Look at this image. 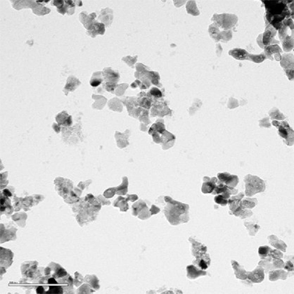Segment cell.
Segmentation results:
<instances>
[{
	"label": "cell",
	"instance_id": "cell-1",
	"mask_svg": "<svg viewBox=\"0 0 294 294\" xmlns=\"http://www.w3.org/2000/svg\"><path fill=\"white\" fill-rule=\"evenodd\" d=\"M290 1L264 0L263 1L265 7V18L269 24L277 30L283 25V21L292 16L293 18L294 11L289 9Z\"/></svg>",
	"mask_w": 294,
	"mask_h": 294
},
{
	"label": "cell",
	"instance_id": "cell-36",
	"mask_svg": "<svg viewBox=\"0 0 294 294\" xmlns=\"http://www.w3.org/2000/svg\"><path fill=\"white\" fill-rule=\"evenodd\" d=\"M284 267V269L288 272L292 271L294 270L293 265L290 260L286 262Z\"/></svg>",
	"mask_w": 294,
	"mask_h": 294
},
{
	"label": "cell",
	"instance_id": "cell-4",
	"mask_svg": "<svg viewBox=\"0 0 294 294\" xmlns=\"http://www.w3.org/2000/svg\"><path fill=\"white\" fill-rule=\"evenodd\" d=\"M238 19L235 14L223 13L215 14L211 20L218 27L226 30L233 27L237 24Z\"/></svg>",
	"mask_w": 294,
	"mask_h": 294
},
{
	"label": "cell",
	"instance_id": "cell-21",
	"mask_svg": "<svg viewBox=\"0 0 294 294\" xmlns=\"http://www.w3.org/2000/svg\"><path fill=\"white\" fill-rule=\"evenodd\" d=\"M233 267L235 270V273L236 277L242 280L247 278V272L241 267L236 261H234Z\"/></svg>",
	"mask_w": 294,
	"mask_h": 294
},
{
	"label": "cell",
	"instance_id": "cell-2",
	"mask_svg": "<svg viewBox=\"0 0 294 294\" xmlns=\"http://www.w3.org/2000/svg\"><path fill=\"white\" fill-rule=\"evenodd\" d=\"M164 199L167 203L164 208V213L171 224L176 225L187 221L188 209L187 205L174 201L168 196H165Z\"/></svg>",
	"mask_w": 294,
	"mask_h": 294
},
{
	"label": "cell",
	"instance_id": "cell-31",
	"mask_svg": "<svg viewBox=\"0 0 294 294\" xmlns=\"http://www.w3.org/2000/svg\"><path fill=\"white\" fill-rule=\"evenodd\" d=\"M47 294H62L63 289L60 286H50L49 287V289L46 292Z\"/></svg>",
	"mask_w": 294,
	"mask_h": 294
},
{
	"label": "cell",
	"instance_id": "cell-29",
	"mask_svg": "<svg viewBox=\"0 0 294 294\" xmlns=\"http://www.w3.org/2000/svg\"><path fill=\"white\" fill-rule=\"evenodd\" d=\"M270 249L268 246H260L258 250V253L259 256L263 259L268 256Z\"/></svg>",
	"mask_w": 294,
	"mask_h": 294
},
{
	"label": "cell",
	"instance_id": "cell-30",
	"mask_svg": "<svg viewBox=\"0 0 294 294\" xmlns=\"http://www.w3.org/2000/svg\"><path fill=\"white\" fill-rule=\"evenodd\" d=\"M84 282V278L80 274L76 272L74 273V278L73 279V284L76 287L80 285Z\"/></svg>",
	"mask_w": 294,
	"mask_h": 294
},
{
	"label": "cell",
	"instance_id": "cell-19",
	"mask_svg": "<svg viewBox=\"0 0 294 294\" xmlns=\"http://www.w3.org/2000/svg\"><path fill=\"white\" fill-rule=\"evenodd\" d=\"M293 34H288L281 41L282 42V47L284 51L289 52L294 47Z\"/></svg>",
	"mask_w": 294,
	"mask_h": 294
},
{
	"label": "cell",
	"instance_id": "cell-39",
	"mask_svg": "<svg viewBox=\"0 0 294 294\" xmlns=\"http://www.w3.org/2000/svg\"><path fill=\"white\" fill-rule=\"evenodd\" d=\"M284 70L289 79L290 80H293L294 78V70L287 69Z\"/></svg>",
	"mask_w": 294,
	"mask_h": 294
},
{
	"label": "cell",
	"instance_id": "cell-48",
	"mask_svg": "<svg viewBox=\"0 0 294 294\" xmlns=\"http://www.w3.org/2000/svg\"><path fill=\"white\" fill-rule=\"evenodd\" d=\"M4 193L6 195L8 196H11V194L9 191L7 189H5L4 191Z\"/></svg>",
	"mask_w": 294,
	"mask_h": 294
},
{
	"label": "cell",
	"instance_id": "cell-44",
	"mask_svg": "<svg viewBox=\"0 0 294 294\" xmlns=\"http://www.w3.org/2000/svg\"><path fill=\"white\" fill-rule=\"evenodd\" d=\"M101 83V81L97 79L94 80L91 83V85L93 86H96L99 85Z\"/></svg>",
	"mask_w": 294,
	"mask_h": 294
},
{
	"label": "cell",
	"instance_id": "cell-5",
	"mask_svg": "<svg viewBox=\"0 0 294 294\" xmlns=\"http://www.w3.org/2000/svg\"><path fill=\"white\" fill-rule=\"evenodd\" d=\"M273 125L278 129L279 134L285 139V143L289 146L293 144L294 132L288 123L286 121L279 122L274 120L272 122Z\"/></svg>",
	"mask_w": 294,
	"mask_h": 294
},
{
	"label": "cell",
	"instance_id": "cell-14",
	"mask_svg": "<svg viewBox=\"0 0 294 294\" xmlns=\"http://www.w3.org/2000/svg\"><path fill=\"white\" fill-rule=\"evenodd\" d=\"M204 182L202 187V191L204 193H211L215 188L217 179L216 177L210 178L205 176L204 177Z\"/></svg>",
	"mask_w": 294,
	"mask_h": 294
},
{
	"label": "cell",
	"instance_id": "cell-3",
	"mask_svg": "<svg viewBox=\"0 0 294 294\" xmlns=\"http://www.w3.org/2000/svg\"><path fill=\"white\" fill-rule=\"evenodd\" d=\"M245 193L247 196H251L257 193L264 191L265 185L264 181L256 176L248 174L244 179Z\"/></svg>",
	"mask_w": 294,
	"mask_h": 294
},
{
	"label": "cell",
	"instance_id": "cell-34",
	"mask_svg": "<svg viewBox=\"0 0 294 294\" xmlns=\"http://www.w3.org/2000/svg\"><path fill=\"white\" fill-rule=\"evenodd\" d=\"M215 201L217 203L221 204L222 205H226L228 202L227 199L225 198L222 195H219L216 196L215 198Z\"/></svg>",
	"mask_w": 294,
	"mask_h": 294
},
{
	"label": "cell",
	"instance_id": "cell-41",
	"mask_svg": "<svg viewBox=\"0 0 294 294\" xmlns=\"http://www.w3.org/2000/svg\"><path fill=\"white\" fill-rule=\"evenodd\" d=\"M54 5L57 6L59 9L62 8L64 5V2L63 0H54Z\"/></svg>",
	"mask_w": 294,
	"mask_h": 294
},
{
	"label": "cell",
	"instance_id": "cell-11",
	"mask_svg": "<svg viewBox=\"0 0 294 294\" xmlns=\"http://www.w3.org/2000/svg\"><path fill=\"white\" fill-rule=\"evenodd\" d=\"M264 276V269L261 266H257L252 271L247 272V278L253 283L261 282Z\"/></svg>",
	"mask_w": 294,
	"mask_h": 294
},
{
	"label": "cell",
	"instance_id": "cell-15",
	"mask_svg": "<svg viewBox=\"0 0 294 294\" xmlns=\"http://www.w3.org/2000/svg\"><path fill=\"white\" fill-rule=\"evenodd\" d=\"M105 25L102 23L95 22L91 27L87 31V34L92 37L97 34H103L105 32Z\"/></svg>",
	"mask_w": 294,
	"mask_h": 294
},
{
	"label": "cell",
	"instance_id": "cell-22",
	"mask_svg": "<svg viewBox=\"0 0 294 294\" xmlns=\"http://www.w3.org/2000/svg\"><path fill=\"white\" fill-rule=\"evenodd\" d=\"M244 196V194L240 192L236 196L232 197L231 199L228 200L229 203L230 204V208L231 211L233 212L239 206L241 200Z\"/></svg>",
	"mask_w": 294,
	"mask_h": 294
},
{
	"label": "cell",
	"instance_id": "cell-12",
	"mask_svg": "<svg viewBox=\"0 0 294 294\" xmlns=\"http://www.w3.org/2000/svg\"><path fill=\"white\" fill-rule=\"evenodd\" d=\"M96 16L95 13H92L87 15L86 13L83 11L80 14L79 18L84 27L89 30L95 22V18Z\"/></svg>",
	"mask_w": 294,
	"mask_h": 294
},
{
	"label": "cell",
	"instance_id": "cell-49",
	"mask_svg": "<svg viewBox=\"0 0 294 294\" xmlns=\"http://www.w3.org/2000/svg\"><path fill=\"white\" fill-rule=\"evenodd\" d=\"M50 269L49 268L47 267L45 269V274L46 275H48L50 273Z\"/></svg>",
	"mask_w": 294,
	"mask_h": 294
},
{
	"label": "cell",
	"instance_id": "cell-32",
	"mask_svg": "<svg viewBox=\"0 0 294 294\" xmlns=\"http://www.w3.org/2000/svg\"><path fill=\"white\" fill-rule=\"evenodd\" d=\"M128 182L127 177L124 178L122 184L119 187V189L121 192L120 194L125 195L128 191Z\"/></svg>",
	"mask_w": 294,
	"mask_h": 294
},
{
	"label": "cell",
	"instance_id": "cell-8",
	"mask_svg": "<svg viewBox=\"0 0 294 294\" xmlns=\"http://www.w3.org/2000/svg\"><path fill=\"white\" fill-rule=\"evenodd\" d=\"M277 33V30L271 25L269 24L265 28V31L262 34V41L264 46L273 44H279V41L275 39L274 37Z\"/></svg>",
	"mask_w": 294,
	"mask_h": 294
},
{
	"label": "cell",
	"instance_id": "cell-38",
	"mask_svg": "<svg viewBox=\"0 0 294 294\" xmlns=\"http://www.w3.org/2000/svg\"><path fill=\"white\" fill-rule=\"evenodd\" d=\"M56 274L58 277H62L67 275V273L66 270L63 268H59Z\"/></svg>",
	"mask_w": 294,
	"mask_h": 294
},
{
	"label": "cell",
	"instance_id": "cell-10",
	"mask_svg": "<svg viewBox=\"0 0 294 294\" xmlns=\"http://www.w3.org/2000/svg\"><path fill=\"white\" fill-rule=\"evenodd\" d=\"M217 177L220 182L225 183L226 186L234 188L236 186L238 182V178L237 176L231 175L229 173L224 172L219 173Z\"/></svg>",
	"mask_w": 294,
	"mask_h": 294
},
{
	"label": "cell",
	"instance_id": "cell-18",
	"mask_svg": "<svg viewBox=\"0 0 294 294\" xmlns=\"http://www.w3.org/2000/svg\"><path fill=\"white\" fill-rule=\"evenodd\" d=\"M288 275V273L282 269L273 270L269 273V280L272 281L279 279L285 280Z\"/></svg>",
	"mask_w": 294,
	"mask_h": 294
},
{
	"label": "cell",
	"instance_id": "cell-33",
	"mask_svg": "<svg viewBox=\"0 0 294 294\" xmlns=\"http://www.w3.org/2000/svg\"><path fill=\"white\" fill-rule=\"evenodd\" d=\"M268 256L273 258H280L283 257V254L280 251L277 249L272 250L270 249Z\"/></svg>",
	"mask_w": 294,
	"mask_h": 294
},
{
	"label": "cell",
	"instance_id": "cell-45",
	"mask_svg": "<svg viewBox=\"0 0 294 294\" xmlns=\"http://www.w3.org/2000/svg\"><path fill=\"white\" fill-rule=\"evenodd\" d=\"M199 266L202 269H205L207 268V266L206 262L203 260H201L199 263Z\"/></svg>",
	"mask_w": 294,
	"mask_h": 294
},
{
	"label": "cell",
	"instance_id": "cell-27",
	"mask_svg": "<svg viewBox=\"0 0 294 294\" xmlns=\"http://www.w3.org/2000/svg\"><path fill=\"white\" fill-rule=\"evenodd\" d=\"M269 115L271 119H276L278 120H284L285 117L282 113H280L278 109H273L270 111Z\"/></svg>",
	"mask_w": 294,
	"mask_h": 294
},
{
	"label": "cell",
	"instance_id": "cell-25",
	"mask_svg": "<svg viewBox=\"0 0 294 294\" xmlns=\"http://www.w3.org/2000/svg\"><path fill=\"white\" fill-rule=\"evenodd\" d=\"M266 58L265 56L264 53L257 55L249 54L248 56V60L256 63H261L263 62Z\"/></svg>",
	"mask_w": 294,
	"mask_h": 294
},
{
	"label": "cell",
	"instance_id": "cell-13",
	"mask_svg": "<svg viewBox=\"0 0 294 294\" xmlns=\"http://www.w3.org/2000/svg\"><path fill=\"white\" fill-rule=\"evenodd\" d=\"M281 66L285 70L294 69V56L292 54H284L282 55L280 62Z\"/></svg>",
	"mask_w": 294,
	"mask_h": 294
},
{
	"label": "cell",
	"instance_id": "cell-7",
	"mask_svg": "<svg viewBox=\"0 0 294 294\" xmlns=\"http://www.w3.org/2000/svg\"><path fill=\"white\" fill-rule=\"evenodd\" d=\"M132 208V214L134 216L138 215V217L141 219H146L151 216L146 203L143 201L139 200L134 203Z\"/></svg>",
	"mask_w": 294,
	"mask_h": 294
},
{
	"label": "cell",
	"instance_id": "cell-42",
	"mask_svg": "<svg viewBox=\"0 0 294 294\" xmlns=\"http://www.w3.org/2000/svg\"><path fill=\"white\" fill-rule=\"evenodd\" d=\"M127 199L128 201H130L131 202H134L137 200L138 198V196L135 194H132L127 195Z\"/></svg>",
	"mask_w": 294,
	"mask_h": 294
},
{
	"label": "cell",
	"instance_id": "cell-37",
	"mask_svg": "<svg viewBox=\"0 0 294 294\" xmlns=\"http://www.w3.org/2000/svg\"><path fill=\"white\" fill-rule=\"evenodd\" d=\"M151 93L152 95L156 97H160L162 96L161 92L157 88H153L151 90Z\"/></svg>",
	"mask_w": 294,
	"mask_h": 294
},
{
	"label": "cell",
	"instance_id": "cell-20",
	"mask_svg": "<svg viewBox=\"0 0 294 294\" xmlns=\"http://www.w3.org/2000/svg\"><path fill=\"white\" fill-rule=\"evenodd\" d=\"M84 281L93 289L98 290L100 288L99 280L94 275H86L84 278Z\"/></svg>",
	"mask_w": 294,
	"mask_h": 294
},
{
	"label": "cell",
	"instance_id": "cell-17",
	"mask_svg": "<svg viewBox=\"0 0 294 294\" xmlns=\"http://www.w3.org/2000/svg\"><path fill=\"white\" fill-rule=\"evenodd\" d=\"M229 55L238 60H248L249 53L245 50L240 48H236L230 50Z\"/></svg>",
	"mask_w": 294,
	"mask_h": 294
},
{
	"label": "cell",
	"instance_id": "cell-6",
	"mask_svg": "<svg viewBox=\"0 0 294 294\" xmlns=\"http://www.w3.org/2000/svg\"><path fill=\"white\" fill-rule=\"evenodd\" d=\"M208 31L210 36L217 42L221 40L222 41L226 42L232 38L231 31H221L218 27L214 23L209 26Z\"/></svg>",
	"mask_w": 294,
	"mask_h": 294
},
{
	"label": "cell",
	"instance_id": "cell-26",
	"mask_svg": "<svg viewBox=\"0 0 294 294\" xmlns=\"http://www.w3.org/2000/svg\"><path fill=\"white\" fill-rule=\"evenodd\" d=\"M88 284L85 283L81 285L77 290L78 294H88L95 292Z\"/></svg>",
	"mask_w": 294,
	"mask_h": 294
},
{
	"label": "cell",
	"instance_id": "cell-16",
	"mask_svg": "<svg viewBox=\"0 0 294 294\" xmlns=\"http://www.w3.org/2000/svg\"><path fill=\"white\" fill-rule=\"evenodd\" d=\"M269 243L271 245L278 249L285 252L287 245L284 242L279 239L276 236L271 235L268 237Z\"/></svg>",
	"mask_w": 294,
	"mask_h": 294
},
{
	"label": "cell",
	"instance_id": "cell-46",
	"mask_svg": "<svg viewBox=\"0 0 294 294\" xmlns=\"http://www.w3.org/2000/svg\"><path fill=\"white\" fill-rule=\"evenodd\" d=\"M44 289L42 286H39L37 288L36 292L38 294H42L44 292Z\"/></svg>",
	"mask_w": 294,
	"mask_h": 294
},
{
	"label": "cell",
	"instance_id": "cell-28",
	"mask_svg": "<svg viewBox=\"0 0 294 294\" xmlns=\"http://www.w3.org/2000/svg\"><path fill=\"white\" fill-rule=\"evenodd\" d=\"M99 18H101L102 21L105 23L107 25L108 24V23L111 22V21L112 20V15L110 13H105L104 10H102L101 11V15Z\"/></svg>",
	"mask_w": 294,
	"mask_h": 294
},
{
	"label": "cell",
	"instance_id": "cell-24",
	"mask_svg": "<svg viewBox=\"0 0 294 294\" xmlns=\"http://www.w3.org/2000/svg\"><path fill=\"white\" fill-rule=\"evenodd\" d=\"M186 9L188 13L193 15L197 16L199 14V11L197 7L195 1H188L186 5Z\"/></svg>",
	"mask_w": 294,
	"mask_h": 294
},
{
	"label": "cell",
	"instance_id": "cell-23",
	"mask_svg": "<svg viewBox=\"0 0 294 294\" xmlns=\"http://www.w3.org/2000/svg\"><path fill=\"white\" fill-rule=\"evenodd\" d=\"M243 201H241L239 206L243 209L245 208H252L255 207L257 203V200L256 198H246Z\"/></svg>",
	"mask_w": 294,
	"mask_h": 294
},
{
	"label": "cell",
	"instance_id": "cell-9",
	"mask_svg": "<svg viewBox=\"0 0 294 294\" xmlns=\"http://www.w3.org/2000/svg\"><path fill=\"white\" fill-rule=\"evenodd\" d=\"M264 54L266 58L271 60H273V55L275 60L277 61L281 60L282 56L280 53L283 51L280 47L277 44L265 46L264 47Z\"/></svg>",
	"mask_w": 294,
	"mask_h": 294
},
{
	"label": "cell",
	"instance_id": "cell-40",
	"mask_svg": "<svg viewBox=\"0 0 294 294\" xmlns=\"http://www.w3.org/2000/svg\"><path fill=\"white\" fill-rule=\"evenodd\" d=\"M150 211L151 213V215L153 214H157L160 211V209L155 205H152L151 208L150 209Z\"/></svg>",
	"mask_w": 294,
	"mask_h": 294
},
{
	"label": "cell",
	"instance_id": "cell-43",
	"mask_svg": "<svg viewBox=\"0 0 294 294\" xmlns=\"http://www.w3.org/2000/svg\"><path fill=\"white\" fill-rule=\"evenodd\" d=\"M262 34H259L257 39V42L259 46L261 48L264 49L265 46L262 43Z\"/></svg>",
	"mask_w": 294,
	"mask_h": 294
},
{
	"label": "cell",
	"instance_id": "cell-35",
	"mask_svg": "<svg viewBox=\"0 0 294 294\" xmlns=\"http://www.w3.org/2000/svg\"><path fill=\"white\" fill-rule=\"evenodd\" d=\"M259 122L260 126L267 128H270L271 126V124L269 122V118H264L263 120H260Z\"/></svg>",
	"mask_w": 294,
	"mask_h": 294
},
{
	"label": "cell",
	"instance_id": "cell-47",
	"mask_svg": "<svg viewBox=\"0 0 294 294\" xmlns=\"http://www.w3.org/2000/svg\"><path fill=\"white\" fill-rule=\"evenodd\" d=\"M48 283L49 284H56L58 283L53 278H49L48 280Z\"/></svg>",
	"mask_w": 294,
	"mask_h": 294
}]
</instances>
